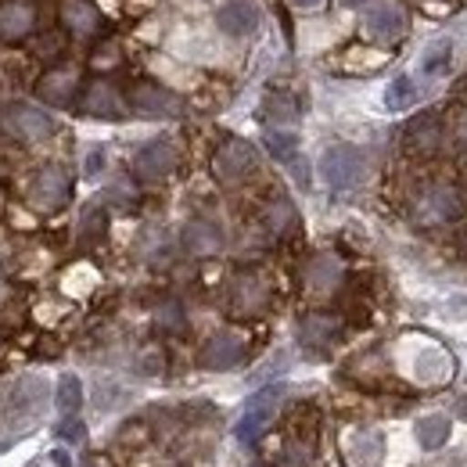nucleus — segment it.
Here are the masks:
<instances>
[{
	"label": "nucleus",
	"instance_id": "c756f323",
	"mask_svg": "<svg viewBox=\"0 0 467 467\" xmlns=\"http://www.w3.org/2000/svg\"><path fill=\"white\" fill-rule=\"evenodd\" d=\"M450 55H453V44H450V40L435 44L431 51H424V58H420V72H424V76H439V72L446 68Z\"/></svg>",
	"mask_w": 467,
	"mask_h": 467
},
{
	"label": "nucleus",
	"instance_id": "aec40b11",
	"mask_svg": "<svg viewBox=\"0 0 467 467\" xmlns=\"http://www.w3.org/2000/svg\"><path fill=\"white\" fill-rule=\"evenodd\" d=\"M439 140H442V130H439L435 116H420L410 122V130H407L410 151H417V155H431V151L439 148Z\"/></svg>",
	"mask_w": 467,
	"mask_h": 467
},
{
	"label": "nucleus",
	"instance_id": "473e14b6",
	"mask_svg": "<svg viewBox=\"0 0 467 467\" xmlns=\"http://www.w3.org/2000/svg\"><path fill=\"white\" fill-rule=\"evenodd\" d=\"M101 166H105V151H90V159H87V176H94Z\"/></svg>",
	"mask_w": 467,
	"mask_h": 467
},
{
	"label": "nucleus",
	"instance_id": "4468645a",
	"mask_svg": "<svg viewBox=\"0 0 467 467\" xmlns=\"http://www.w3.org/2000/svg\"><path fill=\"white\" fill-rule=\"evenodd\" d=\"M216 26L227 33V36H252L259 29V7L248 4V0H231L216 11Z\"/></svg>",
	"mask_w": 467,
	"mask_h": 467
},
{
	"label": "nucleus",
	"instance_id": "f03ea898",
	"mask_svg": "<svg viewBox=\"0 0 467 467\" xmlns=\"http://www.w3.org/2000/svg\"><path fill=\"white\" fill-rule=\"evenodd\" d=\"M72 198V176L65 166H44L29 183V202L40 213H58Z\"/></svg>",
	"mask_w": 467,
	"mask_h": 467
},
{
	"label": "nucleus",
	"instance_id": "4be33fe9",
	"mask_svg": "<svg viewBox=\"0 0 467 467\" xmlns=\"http://www.w3.org/2000/svg\"><path fill=\"white\" fill-rule=\"evenodd\" d=\"M55 403L65 417H76L79 407H83V385L76 374H61L58 378V392H55Z\"/></svg>",
	"mask_w": 467,
	"mask_h": 467
},
{
	"label": "nucleus",
	"instance_id": "dca6fc26",
	"mask_svg": "<svg viewBox=\"0 0 467 467\" xmlns=\"http://www.w3.org/2000/svg\"><path fill=\"white\" fill-rule=\"evenodd\" d=\"M61 22H65V29L72 36L90 40L101 29V11L90 0H61Z\"/></svg>",
	"mask_w": 467,
	"mask_h": 467
},
{
	"label": "nucleus",
	"instance_id": "423d86ee",
	"mask_svg": "<svg viewBox=\"0 0 467 467\" xmlns=\"http://www.w3.org/2000/svg\"><path fill=\"white\" fill-rule=\"evenodd\" d=\"M407 29V11L400 0H370L363 11V33L370 40H396Z\"/></svg>",
	"mask_w": 467,
	"mask_h": 467
},
{
	"label": "nucleus",
	"instance_id": "1a4fd4ad",
	"mask_svg": "<svg viewBox=\"0 0 467 467\" xmlns=\"http://www.w3.org/2000/svg\"><path fill=\"white\" fill-rule=\"evenodd\" d=\"M266 302H270V285L259 274L244 270L231 281V309L237 317H255L266 309Z\"/></svg>",
	"mask_w": 467,
	"mask_h": 467
},
{
	"label": "nucleus",
	"instance_id": "f8f14e48",
	"mask_svg": "<svg viewBox=\"0 0 467 467\" xmlns=\"http://www.w3.org/2000/svg\"><path fill=\"white\" fill-rule=\"evenodd\" d=\"M244 359V342L234 331H220L202 346V367L209 370H234Z\"/></svg>",
	"mask_w": 467,
	"mask_h": 467
},
{
	"label": "nucleus",
	"instance_id": "b1692460",
	"mask_svg": "<svg viewBox=\"0 0 467 467\" xmlns=\"http://www.w3.org/2000/svg\"><path fill=\"white\" fill-rule=\"evenodd\" d=\"M352 461H356V467H378V461H381V435L359 431L356 442H352Z\"/></svg>",
	"mask_w": 467,
	"mask_h": 467
},
{
	"label": "nucleus",
	"instance_id": "a211bd4d",
	"mask_svg": "<svg viewBox=\"0 0 467 467\" xmlns=\"http://www.w3.org/2000/svg\"><path fill=\"white\" fill-rule=\"evenodd\" d=\"M83 112L98 119H119L126 109H122V98H119V90L109 79H94L87 87V94H83Z\"/></svg>",
	"mask_w": 467,
	"mask_h": 467
},
{
	"label": "nucleus",
	"instance_id": "ea45409f",
	"mask_svg": "<svg viewBox=\"0 0 467 467\" xmlns=\"http://www.w3.org/2000/svg\"><path fill=\"white\" fill-rule=\"evenodd\" d=\"M464 252H467V234H464Z\"/></svg>",
	"mask_w": 467,
	"mask_h": 467
},
{
	"label": "nucleus",
	"instance_id": "5701e85b",
	"mask_svg": "<svg viewBox=\"0 0 467 467\" xmlns=\"http://www.w3.org/2000/svg\"><path fill=\"white\" fill-rule=\"evenodd\" d=\"M105 234H109V213L101 205H90L83 213V220H79V241L83 244H98V241H105Z\"/></svg>",
	"mask_w": 467,
	"mask_h": 467
},
{
	"label": "nucleus",
	"instance_id": "7c9ffc66",
	"mask_svg": "<svg viewBox=\"0 0 467 467\" xmlns=\"http://www.w3.org/2000/svg\"><path fill=\"white\" fill-rule=\"evenodd\" d=\"M55 435H58L61 442H72V446H79V442L87 439V428H83L76 417H65L58 428H55Z\"/></svg>",
	"mask_w": 467,
	"mask_h": 467
},
{
	"label": "nucleus",
	"instance_id": "cd10ccee",
	"mask_svg": "<svg viewBox=\"0 0 467 467\" xmlns=\"http://www.w3.org/2000/svg\"><path fill=\"white\" fill-rule=\"evenodd\" d=\"M155 324H159V327H166V331H183V324H187L183 306L173 302V298L159 302V306H155Z\"/></svg>",
	"mask_w": 467,
	"mask_h": 467
},
{
	"label": "nucleus",
	"instance_id": "9d476101",
	"mask_svg": "<svg viewBox=\"0 0 467 467\" xmlns=\"http://www.w3.org/2000/svg\"><path fill=\"white\" fill-rule=\"evenodd\" d=\"M7 130L18 140H47L55 133V119L33 105H11L7 109Z\"/></svg>",
	"mask_w": 467,
	"mask_h": 467
},
{
	"label": "nucleus",
	"instance_id": "f3484780",
	"mask_svg": "<svg viewBox=\"0 0 467 467\" xmlns=\"http://www.w3.org/2000/svg\"><path fill=\"white\" fill-rule=\"evenodd\" d=\"M338 331H342V320H338L335 313H306V317L298 320V338H302L309 349L331 346V342L338 338Z\"/></svg>",
	"mask_w": 467,
	"mask_h": 467
},
{
	"label": "nucleus",
	"instance_id": "72a5a7b5",
	"mask_svg": "<svg viewBox=\"0 0 467 467\" xmlns=\"http://www.w3.org/2000/svg\"><path fill=\"white\" fill-rule=\"evenodd\" d=\"M453 133H457V140H464V144H467V112H461V116H457V122H453Z\"/></svg>",
	"mask_w": 467,
	"mask_h": 467
},
{
	"label": "nucleus",
	"instance_id": "6e6552de",
	"mask_svg": "<svg viewBox=\"0 0 467 467\" xmlns=\"http://www.w3.org/2000/svg\"><path fill=\"white\" fill-rule=\"evenodd\" d=\"M173 170H176V148L170 140H151L133 159V176L140 183H162Z\"/></svg>",
	"mask_w": 467,
	"mask_h": 467
},
{
	"label": "nucleus",
	"instance_id": "4c0bfd02",
	"mask_svg": "<svg viewBox=\"0 0 467 467\" xmlns=\"http://www.w3.org/2000/svg\"><path fill=\"white\" fill-rule=\"evenodd\" d=\"M457 417H464V420H467V400H461V403H457Z\"/></svg>",
	"mask_w": 467,
	"mask_h": 467
},
{
	"label": "nucleus",
	"instance_id": "ddd939ff",
	"mask_svg": "<svg viewBox=\"0 0 467 467\" xmlns=\"http://www.w3.org/2000/svg\"><path fill=\"white\" fill-rule=\"evenodd\" d=\"M36 29V7L26 0H4L0 4V40H26Z\"/></svg>",
	"mask_w": 467,
	"mask_h": 467
},
{
	"label": "nucleus",
	"instance_id": "412c9836",
	"mask_svg": "<svg viewBox=\"0 0 467 467\" xmlns=\"http://www.w3.org/2000/svg\"><path fill=\"white\" fill-rule=\"evenodd\" d=\"M450 439V417L446 413H428L424 420H417V442L424 450H442Z\"/></svg>",
	"mask_w": 467,
	"mask_h": 467
},
{
	"label": "nucleus",
	"instance_id": "393cba45",
	"mask_svg": "<svg viewBox=\"0 0 467 467\" xmlns=\"http://www.w3.org/2000/svg\"><path fill=\"white\" fill-rule=\"evenodd\" d=\"M266 227L270 234H277V237H285V234L295 227V209L288 198H274L270 205H266Z\"/></svg>",
	"mask_w": 467,
	"mask_h": 467
},
{
	"label": "nucleus",
	"instance_id": "c85d7f7f",
	"mask_svg": "<svg viewBox=\"0 0 467 467\" xmlns=\"http://www.w3.org/2000/svg\"><path fill=\"white\" fill-rule=\"evenodd\" d=\"M295 116H298V109H295V101L288 94H270V98H266V119H270V122L288 126V122H295Z\"/></svg>",
	"mask_w": 467,
	"mask_h": 467
},
{
	"label": "nucleus",
	"instance_id": "2eb2a0df",
	"mask_svg": "<svg viewBox=\"0 0 467 467\" xmlns=\"http://www.w3.org/2000/svg\"><path fill=\"white\" fill-rule=\"evenodd\" d=\"M342 259L338 255H331V252H320V255H313L309 263H306V288L317 295H327L335 292L338 285H342Z\"/></svg>",
	"mask_w": 467,
	"mask_h": 467
},
{
	"label": "nucleus",
	"instance_id": "39448f33",
	"mask_svg": "<svg viewBox=\"0 0 467 467\" xmlns=\"http://www.w3.org/2000/svg\"><path fill=\"white\" fill-rule=\"evenodd\" d=\"M255 170V148L241 137H227L213 155V173L220 183H241Z\"/></svg>",
	"mask_w": 467,
	"mask_h": 467
},
{
	"label": "nucleus",
	"instance_id": "a19ab883",
	"mask_svg": "<svg viewBox=\"0 0 467 467\" xmlns=\"http://www.w3.org/2000/svg\"><path fill=\"white\" fill-rule=\"evenodd\" d=\"M255 467H266V464H255Z\"/></svg>",
	"mask_w": 467,
	"mask_h": 467
},
{
	"label": "nucleus",
	"instance_id": "2f4dec72",
	"mask_svg": "<svg viewBox=\"0 0 467 467\" xmlns=\"http://www.w3.org/2000/svg\"><path fill=\"white\" fill-rule=\"evenodd\" d=\"M288 166H292V173H295V180H298V187H309V170H306V162H302L298 155H295Z\"/></svg>",
	"mask_w": 467,
	"mask_h": 467
},
{
	"label": "nucleus",
	"instance_id": "0eeeda50",
	"mask_svg": "<svg viewBox=\"0 0 467 467\" xmlns=\"http://www.w3.org/2000/svg\"><path fill=\"white\" fill-rule=\"evenodd\" d=\"M130 105H133L140 116H151V119H176L183 112V105H180V98H176L173 90H166V87H159V83H151V79L133 83Z\"/></svg>",
	"mask_w": 467,
	"mask_h": 467
},
{
	"label": "nucleus",
	"instance_id": "9b49d317",
	"mask_svg": "<svg viewBox=\"0 0 467 467\" xmlns=\"http://www.w3.org/2000/svg\"><path fill=\"white\" fill-rule=\"evenodd\" d=\"M76 87H79L76 68H68V65H61V68H47V72L40 76V83H36V98H40L44 105L65 109V105H72Z\"/></svg>",
	"mask_w": 467,
	"mask_h": 467
},
{
	"label": "nucleus",
	"instance_id": "bb28decb",
	"mask_svg": "<svg viewBox=\"0 0 467 467\" xmlns=\"http://www.w3.org/2000/svg\"><path fill=\"white\" fill-rule=\"evenodd\" d=\"M263 144H266V151L277 159V162H292L295 155H298V140H295V133H281V130H270L266 137H263Z\"/></svg>",
	"mask_w": 467,
	"mask_h": 467
},
{
	"label": "nucleus",
	"instance_id": "20e7f679",
	"mask_svg": "<svg viewBox=\"0 0 467 467\" xmlns=\"http://www.w3.org/2000/svg\"><path fill=\"white\" fill-rule=\"evenodd\" d=\"M320 173L331 191H352L363 180V155L352 144H331L320 159Z\"/></svg>",
	"mask_w": 467,
	"mask_h": 467
},
{
	"label": "nucleus",
	"instance_id": "58836bf2",
	"mask_svg": "<svg viewBox=\"0 0 467 467\" xmlns=\"http://www.w3.org/2000/svg\"><path fill=\"white\" fill-rule=\"evenodd\" d=\"M338 4H346V7H356V4H363V0H338Z\"/></svg>",
	"mask_w": 467,
	"mask_h": 467
},
{
	"label": "nucleus",
	"instance_id": "6ab92c4d",
	"mask_svg": "<svg viewBox=\"0 0 467 467\" xmlns=\"http://www.w3.org/2000/svg\"><path fill=\"white\" fill-rule=\"evenodd\" d=\"M180 241L191 255H216L223 248V231L213 220H191L180 234Z\"/></svg>",
	"mask_w": 467,
	"mask_h": 467
},
{
	"label": "nucleus",
	"instance_id": "e433bc0d",
	"mask_svg": "<svg viewBox=\"0 0 467 467\" xmlns=\"http://www.w3.org/2000/svg\"><path fill=\"white\" fill-rule=\"evenodd\" d=\"M55 464H58V467H68V457H65L61 450H58V453H55Z\"/></svg>",
	"mask_w": 467,
	"mask_h": 467
},
{
	"label": "nucleus",
	"instance_id": "c9c22d12",
	"mask_svg": "<svg viewBox=\"0 0 467 467\" xmlns=\"http://www.w3.org/2000/svg\"><path fill=\"white\" fill-rule=\"evenodd\" d=\"M295 7H317V4H320V0H292Z\"/></svg>",
	"mask_w": 467,
	"mask_h": 467
},
{
	"label": "nucleus",
	"instance_id": "a878e982",
	"mask_svg": "<svg viewBox=\"0 0 467 467\" xmlns=\"http://www.w3.org/2000/svg\"><path fill=\"white\" fill-rule=\"evenodd\" d=\"M413 79L410 76H396L392 83H389V90H385V109L389 112H403V109H410L413 105Z\"/></svg>",
	"mask_w": 467,
	"mask_h": 467
},
{
	"label": "nucleus",
	"instance_id": "f257e3e1",
	"mask_svg": "<svg viewBox=\"0 0 467 467\" xmlns=\"http://www.w3.org/2000/svg\"><path fill=\"white\" fill-rule=\"evenodd\" d=\"M464 213V194L453 187V183H435L428 187L417 202H413V220L424 223V227H439V223H450Z\"/></svg>",
	"mask_w": 467,
	"mask_h": 467
},
{
	"label": "nucleus",
	"instance_id": "7ed1b4c3",
	"mask_svg": "<svg viewBox=\"0 0 467 467\" xmlns=\"http://www.w3.org/2000/svg\"><path fill=\"white\" fill-rule=\"evenodd\" d=\"M285 385H266L263 392H255L252 400H248V407H244V417H241V424H237V442H255L259 435H263V428L274 420V413L277 407L285 403Z\"/></svg>",
	"mask_w": 467,
	"mask_h": 467
},
{
	"label": "nucleus",
	"instance_id": "f704fd0d",
	"mask_svg": "<svg viewBox=\"0 0 467 467\" xmlns=\"http://www.w3.org/2000/svg\"><path fill=\"white\" fill-rule=\"evenodd\" d=\"M109 61H119V51H101V55H94V68H101V65H109Z\"/></svg>",
	"mask_w": 467,
	"mask_h": 467
}]
</instances>
